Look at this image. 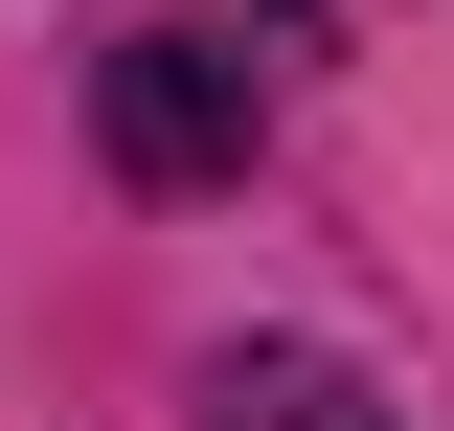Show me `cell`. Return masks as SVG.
Returning <instances> with one entry per match:
<instances>
[{
  "instance_id": "7a4b0ae2",
  "label": "cell",
  "mask_w": 454,
  "mask_h": 431,
  "mask_svg": "<svg viewBox=\"0 0 454 431\" xmlns=\"http://www.w3.org/2000/svg\"><path fill=\"white\" fill-rule=\"evenodd\" d=\"M227 431H387V409H364L340 364H250V386H227Z\"/></svg>"
},
{
  "instance_id": "6da1fadb",
  "label": "cell",
  "mask_w": 454,
  "mask_h": 431,
  "mask_svg": "<svg viewBox=\"0 0 454 431\" xmlns=\"http://www.w3.org/2000/svg\"><path fill=\"white\" fill-rule=\"evenodd\" d=\"M114 160L137 182H227L250 160V46H227V23H137V46H114Z\"/></svg>"
}]
</instances>
